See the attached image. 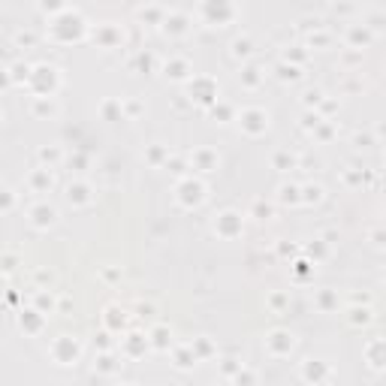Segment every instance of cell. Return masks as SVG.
I'll use <instances>...</instances> for the list:
<instances>
[{
    "mask_svg": "<svg viewBox=\"0 0 386 386\" xmlns=\"http://www.w3.org/2000/svg\"><path fill=\"white\" fill-rule=\"evenodd\" d=\"M100 362H103V365H100V368H103V371H112V368H115V365H112V356H103Z\"/></svg>",
    "mask_w": 386,
    "mask_h": 386,
    "instance_id": "9",
    "label": "cell"
},
{
    "mask_svg": "<svg viewBox=\"0 0 386 386\" xmlns=\"http://www.w3.org/2000/svg\"><path fill=\"white\" fill-rule=\"evenodd\" d=\"M202 190H205V187H202L199 181H184V184H178V193H193V205H199V202H202V196H205ZM181 202L190 205V196H181Z\"/></svg>",
    "mask_w": 386,
    "mask_h": 386,
    "instance_id": "4",
    "label": "cell"
},
{
    "mask_svg": "<svg viewBox=\"0 0 386 386\" xmlns=\"http://www.w3.org/2000/svg\"><path fill=\"white\" fill-rule=\"evenodd\" d=\"M85 193H87V187L85 184H69V202H91V196H85Z\"/></svg>",
    "mask_w": 386,
    "mask_h": 386,
    "instance_id": "5",
    "label": "cell"
},
{
    "mask_svg": "<svg viewBox=\"0 0 386 386\" xmlns=\"http://www.w3.org/2000/svg\"><path fill=\"white\" fill-rule=\"evenodd\" d=\"M233 51H236V55H238V58H244V55H251V43H248V40H236V43H233Z\"/></svg>",
    "mask_w": 386,
    "mask_h": 386,
    "instance_id": "7",
    "label": "cell"
},
{
    "mask_svg": "<svg viewBox=\"0 0 386 386\" xmlns=\"http://www.w3.org/2000/svg\"><path fill=\"white\" fill-rule=\"evenodd\" d=\"M280 199H284V202H296V187H280Z\"/></svg>",
    "mask_w": 386,
    "mask_h": 386,
    "instance_id": "8",
    "label": "cell"
},
{
    "mask_svg": "<svg viewBox=\"0 0 386 386\" xmlns=\"http://www.w3.org/2000/svg\"><path fill=\"white\" fill-rule=\"evenodd\" d=\"M55 217H58V212L51 205H45V202H37L30 208V223L37 226V230H45V226H51L55 223Z\"/></svg>",
    "mask_w": 386,
    "mask_h": 386,
    "instance_id": "1",
    "label": "cell"
},
{
    "mask_svg": "<svg viewBox=\"0 0 386 386\" xmlns=\"http://www.w3.org/2000/svg\"><path fill=\"white\" fill-rule=\"evenodd\" d=\"M33 184H37V187H51V172L48 169H40L37 178H33Z\"/></svg>",
    "mask_w": 386,
    "mask_h": 386,
    "instance_id": "6",
    "label": "cell"
},
{
    "mask_svg": "<svg viewBox=\"0 0 386 386\" xmlns=\"http://www.w3.org/2000/svg\"><path fill=\"white\" fill-rule=\"evenodd\" d=\"M269 124V115L262 112V109H248L241 115V127H248V133H259V130H266Z\"/></svg>",
    "mask_w": 386,
    "mask_h": 386,
    "instance_id": "2",
    "label": "cell"
},
{
    "mask_svg": "<svg viewBox=\"0 0 386 386\" xmlns=\"http://www.w3.org/2000/svg\"><path fill=\"white\" fill-rule=\"evenodd\" d=\"M58 347H64V353H51V356H55V359H58L61 365H69V362H76V356H79V344H76L73 338H66V335H64V338L58 341Z\"/></svg>",
    "mask_w": 386,
    "mask_h": 386,
    "instance_id": "3",
    "label": "cell"
}]
</instances>
